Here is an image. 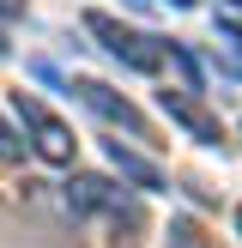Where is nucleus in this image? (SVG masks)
<instances>
[{
  "label": "nucleus",
  "instance_id": "nucleus-8",
  "mask_svg": "<svg viewBox=\"0 0 242 248\" xmlns=\"http://www.w3.org/2000/svg\"><path fill=\"white\" fill-rule=\"evenodd\" d=\"M24 152H30V145H24V140H18V127H12V121L0 115V157H6V164H18Z\"/></svg>",
  "mask_w": 242,
  "mask_h": 248
},
{
  "label": "nucleus",
  "instance_id": "nucleus-4",
  "mask_svg": "<svg viewBox=\"0 0 242 248\" xmlns=\"http://www.w3.org/2000/svg\"><path fill=\"white\" fill-rule=\"evenodd\" d=\"M157 109H164V115L176 121V127L188 133L194 145H224V127H218V115L200 103V97H188V91H169V85H164V91H157Z\"/></svg>",
  "mask_w": 242,
  "mask_h": 248
},
{
  "label": "nucleus",
  "instance_id": "nucleus-12",
  "mask_svg": "<svg viewBox=\"0 0 242 248\" xmlns=\"http://www.w3.org/2000/svg\"><path fill=\"white\" fill-rule=\"evenodd\" d=\"M236 236H242V206H236Z\"/></svg>",
  "mask_w": 242,
  "mask_h": 248
},
{
  "label": "nucleus",
  "instance_id": "nucleus-7",
  "mask_svg": "<svg viewBox=\"0 0 242 248\" xmlns=\"http://www.w3.org/2000/svg\"><path fill=\"white\" fill-rule=\"evenodd\" d=\"M164 61H176V73H182V91H194V97L206 91V67H200V55H194L188 43H176V36H169V43H164Z\"/></svg>",
  "mask_w": 242,
  "mask_h": 248
},
{
  "label": "nucleus",
  "instance_id": "nucleus-3",
  "mask_svg": "<svg viewBox=\"0 0 242 248\" xmlns=\"http://www.w3.org/2000/svg\"><path fill=\"white\" fill-rule=\"evenodd\" d=\"M67 91L79 97V103L91 109V115H103L109 127H121L127 140H139V145H157V140H151V121H145L139 109L127 103V97H115L109 85H97V79H67Z\"/></svg>",
  "mask_w": 242,
  "mask_h": 248
},
{
  "label": "nucleus",
  "instance_id": "nucleus-1",
  "mask_svg": "<svg viewBox=\"0 0 242 248\" xmlns=\"http://www.w3.org/2000/svg\"><path fill=\"white\" fill-rule=\"evenodd\" d=\"M12 115L24 121V145H30L43 164H73V152H79V140H73V127L55 115V109L43 103V97L30 91H12Z\"/></svg>",
  "mask_w": 242,
  "mask_h": 248
},
{
  "label": "nucleus",
  "instance_id": "nucleus-10",
  "mask_svg": "<svg viewBox=\"0 0 242 248\" xmlns=\"http://www.w3.org/2000/svg\"><path fill=\"white\" fill-rule=\"evenodd\" d=\"M6 55H12V48H6V36H0V61H6Z\"/></svg>",
  "mask_w": 242,
  "mask_h": 248
},
{
  "label": "nucleus",
  "instance_id": "nucleus-6",
  "mask_svg": "<svg viewBox=\"0 0 242 248\" xmlns=\"http://www.w3.org/2000/svg\"><path fill=\"white\" fill-rule=\"evenodd\" d=\"M103 152H109V164H115L139 194H164V188H169V176H164L145 152H133V145H121V140H103Z\"/></svg>",
  "mask_w": 242,
  "mask_h": 248
},
{
  "label": "nucleus",
  "instance_id": "nucleus-11",
  "mask_svg": "<svg viewBox=\"0 0 242 248\" xmlns=\"http://www.w3.org/2000/svg\"><path fill=\"white\" fill-rule=\"evenodd\" d=\"M224 6H230V12H242V0H224Z\"/></svg>",
  "mask_w": 242,
  "mask_h": 248
},
{
  "label": "nucleus",
  "instance_id": "nucleus-9",
  "mask_svg": "<svg viewBox=\"0 0 242 248\" xmlns=\"http://www.w3.org/2000/svg\"><path fill=\"white\" fill-rule=\"evenodd\" d=\"M6 18H24V0H0V24Z\"/></svg>",
  "mask_w": 242,
  "mask_h": 248
},
{
  "label": "nucleus",
  "instance_id": "nucleus-5",
  "mask_svg": "<svg viewBox=\"0 0 242 248\" xmlns=\"http://www.w3.org/2000/svg\"><path fill=\"white\" fill-rule=\"evenodd\" d=\"M67 206L73 212H133V200H121V188L103 182V176H73L67 182Z\"/></svg>",
  "mask_w": 242,
  "mask_h": 248
},
{
  "label": "nucleus",
  "instance_id": "nucleus-2",
  "mask_svg": "<svg viewBox=\"0 0 242 248\" xmlns=\"http://www.w3.org/2000/svg\"><path fill=\"white\" fill-rule=\"evenodd\" d=\"M85 31H91L97 43H103V55L121 61L127 73H157L164 67V36H145V31H133V24L109 18V12H85Z\"/></svg>",
  "mask_w": 242,
  "mask_h": 248
}]
</instances>
